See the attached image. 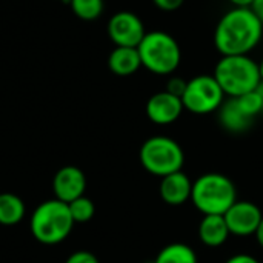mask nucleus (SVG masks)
Here are the masks:
<instances>
[{
  "label": "nucleus",
  "mask_w": 263,
  "mask_h": 263,
  "mask_svg": "<svg viewBox=\"0 0 263 263\" xmlns=\"http://www.w3.org/2000/svg\"><path fill=\"white\" fill-rule=\"evenodd\" d=\"M74 220L68 203L59 199L42 202L29 219V230L34 239L43 245L62 243L72 231Z\"/></svg>",
  "instance_id": "7ed1b4c3"
},
{
  "label": "nucleus",
  "mask_w": 263,
  "mask_h": 263,
  "mask_svg": "<svg viewBox=\"0 0 263 263\" xmlns=\"http://www.w3.org/2000/svg\"><path fill=\"white\" fill-rule=\"evenodd\" d=\"M231 236L223 216H203L199 223V239L210 248L222 247Z\"/></svg>",
  "instance_id": "4468645a"
},
{
  "label": "nucleus",
  "mask_w": 263,
  "mask_h": 263,
  "mask_svg": "<svg viewBox=\"0 0 263 263\" xmlns=\"http://www.w3.org/2000/svg\"><path fill=\"white\" fill-rule=\"evenodd\" d=\"M231 234L248 237L256 234L263 214L260 208L248 200H236L234 205L223 214Z\"/></svg>",
  "instance_id": "1a4fd4ad"
},
{
  "label": "nucleus",
  "mask_w": 263,
  "mask_h": 263,
  "mask_svg": "<svg viewBox=\"0 0 263 263\" xmlns=\"http://www.w3.org/2000/svg\"><path fill=\"white\" fill-rule=\"evenodd\" d=\"M230 2L234 5V8H251L254 0H230Z\"/></svg>",
  "instance_id": "a878e982"
},
{
  "label": "nucleus",
  "mask_w": 263,
  "mask_h": 263,
  "mask_svg": "<svg viewBox=\"0 0 263 263\" xmlns=\"http://www.w3.org/2000/svg\"><path fill=\"white\" fill-rule=\"evenodd\" d=\"M139 159L142 166L153 176L165 177L182 171L185 154L182 146L171 137L154 136L140 146Z\"/></svg>",
  "instance_id": "423d86ee"
},
{
  "label": "nucleus",
  "mask_w": 263,
  "mask_h": 263,
  "mask_svg": "<svg viewBox=\"0 0 263 263\" xmlns=\"http://www.w3.org/2000/svg\"><path fill=\"white\" fill-rule=\"evenodd\" d=\"M69 5L72 12L82 20H96L105 8L103 0H69Z\"/></svg>",
  "instance_id": "a211bd4d"
},
{
  "label": "nucleus",
  "mask_w": 263,
  "mask_h": 263,
  "mask_svg": "<svg viewBox=\"0 0 263 263\" xmlns=\"http://www.w3.org/2000/svg\"><path fill=\"white\" fill-rule=\"evenodd\" d=\"M263 25L251 8H233L219 20L214 45L222 55H248L262 40Z\"/></svg>",
  "instance_id": "f257e3e1"
},
{
  "label": "nucleus",
  "mask_w": 263,
  "mask_h": 263,
  "mask_svg": "<svg viewBox=\"0 0 263 263\" xmlns=\"http://www.w3.org/2000/svg\"><path fill=\"white\" fill-rule=\"evenodd\" d=\"M159 193L162 200L171 206H180L191 200L193 182L183 171L173 173L170 176L162 177Z\"/></svg>",
  "instance_id": "f8f14e48"
},
{
  "label": "nucleus",
  "mask_w": 263,
  "mask_h": 263,
  "mask_svg": "<svg viewBox=\"0 0 263 263\" xmlns=\"http://www.w3.org/2000/svg\"><path fill=\"white\" fill-rule=\"evenodd\" d=\"M142 66L157 76L173 74L182 60L179 42L165 31L146 32L137 46Z\"/></svg>",
  "instance_id": "39448f33"
},
{
  "label": "nucleus",
  "mask_w": 263,
  "mask_h": 263,
  "mask_svg": "<svg viewBox=\"0 0 263 263\" xmlns=\"http://www.w3.org/2000/svg\"><path fill=\"white\" fill-rule=\"evenodd\" d=\"M217 111H219V123L228 133H234V134L245 133L247 129L251 128L254 120L242 111V108L239 106L234 97H228Z\"/></svg>",
  "instance_id": "ddd939ff"
},
{
  "label": "nucleus",
  "mask_w": 263,
  "mask_h": 263,
  "mask_svg": "<svg viewBox=\"0 0 263 263\" xmlns=\"http://www.w3.org/2000/svg\"><path fill=\"white\" fill-rule=\"evenodd\" d=\"M66 2H69V0H66Z\"/></svg>",
  "instance_id": "c756f323"
},
{
  "label": "nucleus",
  "mask_w": 263,
  "mask_h": 263,
  "mask_svg": "<svg viewBox=\"0 0 263 263\" xmlns=\"http://www.w3.org/2000/svg\"><path fill=\"white\" fill-rule=\"evenodd\" d=\"M256 240H257V243L260 245L263 248V217L262 220H260V225H259V228H257V231H256Z\"/></svg>",
  "instance_id": "bb28decb"
},
{
  "label": "nucleus",
  "mask_w": 263,
  "mask_h": 263,
  "mask_svg": "<svg viewBox=\"0 0 263 263\" xmlns=\"http://www.w3.org/2000/svg\"><path fill=\"white\" fill-rule=\"evenodd\" d=\"M52 190L55 199L65 203H71L72 200L85 196L86 176L80 168L74 165H66L55 173L52 179Z\"/></svg>",
  "instance_id": "9d476101"
},
{
  "label": "nucleus",
  "mask_w": 263,
  "mask_h": 263,
  "mask_svg": "<svg viewBox=\"0 0 263 263\" xmlns=\"http://www.w3.org/2000/svg\"><path fill=\"white\" fill-rule=\"evenodd\" d=\"M186 83L188 82L183 80L182 77H173V79L168 80V85H166V89L165 91H168L170 94L177 96V97L182 99V96H183V92L186 89Z\"/></svg>",
  "instance_id": "412c9836"
},
{
  "label": "nucleus",
  "mask_w": 263,
  "mask_h": 263,
  "mask_svg": "<svg viewBox=\"0 0 263 263\" xmlns=\"http://www.w3.org/2000/svg\"><path fill=\"white\" fill-rule=\"evenodd\" d=\"M65 263H100L99 262V259L92 254V253H89V251H76V253H72L68 259H66V262Z\"/></svg>",
  "instance_id": "4be33fe9"
},
{
  "label": "nucleus",
  "mask_w": 263,
  "mask_h": 263,
  "mask_svg": "<svg viewBox=\"0 0 263 263\" xmlns=\"http://www.w3.org/2000/svg\"><path fill=\"white\" fill-rule=\"evenodd\" d=\"M153 263H197V256L190 245L170 243L159 251Z\"/></svg>",
  "instance_id": "f3484780"
},
{
  "label": "nucleus",
  "mask_w": 263,
  "mask_h": 263,
  "mask_svg": "<svg viewBox=\"0 0 263 263\" xmlns=\"http://www.w3.org/2000/svg\"><path fill=\"white\" fill-rule=\"evenodd\" d=\"M259 72H260V79H262V82H263V59H262V62L259 63Z\"/></svg>",
  "instance_id": "c85d7f7f"
},
{
  "label": "nucleus",
  "mask_w": 263,
  "mask_h": 263,
  "mask_svg": "<svg viewBox=\"0 0 263 263\" xmlns=\"http://www.w3.org/2000/svg\"><path fill=\"white\" fill-rule=\"evenodd\" d=\"M239 103V106L242 108V111L250 116L251 119H254L257 114L262 112V99L257 92V89L250 91L247 94H242L239 97H234Z\"/></svg>",
  "instance_id": "aec40b11"
},
{
  "label": "nucleus",
  "mask_w": 263,
  "mask_h": 263,
  "mask_svg": "<svg viewBox=\"0 0 263 263\" xmlns=\"http://www.w3.org/2000/svg\"><path fill=\"white\" fill-rule=\"evenodd\" d=\"M26 208L23 200L11 193H2L0 194V225L3 227H12L22 222L25 217Z\"/></svg>",
  "instance_id": "dca6fc26"
},
{
  "label": "nucleus",
  "mask_w": 263,
  "mask_h": 263,
  "mask_svg": "<svg viewBox=\"0 0 263 263\" xmlns=\"http://www.w3.org/2000/svg\"><path fill=\"white\" fill-rule=\"evenodd\" d=\"M108 66L111 72L116 76H133L142 66L139 49L128 46H116L108 57Z\"/></svg>",
  "instance_id": "2eb2a0df"
},
{
  "label": "nucleus",
  "mask_w": 263,
  "mask_h": 263,
  "mask_svg": "<svg viewBox=\"0 0 263 263\" xmlns=\"http://www.w3.org/2000/svg\"><path fill=\"white\" fill-rule=\"evenodd\" d=\"M251 11L256 14V17L260 20V23L263 25V0H254L251 5Z\"/></svg>",
  "instance_id": "393cba45"
},
{
  "label": "nucleus",
  "mask_w": 263,
  "mask_h": 263,
  "mask_svg": "<svg viewBox=\"0 0 263 263\" xmlns=\"http://www.w3.org/2000/svg\"><path fill=\"white\" fill-rule=\"evenodd\" d=\"M236 200V185L225 174L208 173L193 182L191 202L203 216H223Z\"/></svg>",
  "instance_id": "f03ea898"
},
{
  "label": "nucleus",
  "mask_w": 263,
  "mask_h": 263,
  "mask_svg": "<svg viewBox=\"0 0 263 263\" xmlns=\"http://www.w3.org/2000/svg\"><path fill=\"white\" fill-rule=\"evenodd\" d=\"M182 99L170 94L168 91H160L153 94L146 102V116L156 125H171L183 112Z\"/></svg>",
  "instance_id": "9b49d317"
},
{
  "label": "nucleus",
  "mask_w": 263,
  "mask_h": 263,
  "mask_svg": "<svg viewBox=\"0 0 263 263\" xmlns=\"http://www.w3.org/2000/svg\"><path fill=\"white\" fill-rule=\"evenodd\" d=\"M68 208H69V213H71V217H72L74 223L89 222L94 217V213H96V206H94L92 200L85 197V196H82V197L72 200L71 203H68Z\"/></svg>",
  "instance_id": "6ab92c4d"
},
{
  "label": "nucleus",
  "mask_w": 263,
  "mask_h": 263,
  "mask_svg": "<svg viewBox=\"0 0 263 263\" xmlns=\"http://www.w3.org/2000/svg\"><path fill=\"white\" fill-rule=\"evenodd\" d=\"M225 263H260L256 257L250 256V254H236L233 257H230Z\"/></svg>",
  "instance_id": "b1692460"
},
{
  "label": "nucleus",
  "mask_w": 263,
  "mask_h": 263,
  "mask_svg": "<svg viewBox=\"0 0 263 263\" xmlns=\"http://www.w3.org/2000/svg\"><path fill=\"white\" fill-rule=\"evenodd\" d=\"M256 89H257V92H259V96H260V99H262V112H263V82L259 83V86H257Z\"/></svg>",
  "instance_id": "cd10ccee"
},
{
  "label": "nucleus",
  "mask_w": 263,
  "mask_h": 263,
  "mask_svg": "<svg viewBox=\"0 0 263 263\" xmlns=\"http://www.w3.org/2000/svg\"><path fill=\"white\" fill-rule=\"evenodd\" d=\"M185 0H153V3L162 9V11H166V12H171V11H176L179 9L182 5H183Z\"/></svg>",
  "instance_id": "5701e85b"
},
{
  "label": "nucleus",
  "mask_w": 263,
  "mask_h": 263,
  "mask_svg": "<svg viewBox=\"0 0 263 263\" xmlns=\"http://www.w3.org/2000/svg\"><path fill=\"white\" fill-rule=\"evenodd\" d=\"M213 76L228 97H239L254 91L262 82L259 63L250 55H222Z\"/></svg>",
  "instance_id": "20e7f679"
},
{
  "label": "nucleus",
  "mask_w": 263,
  "mask_h": 263,
  "mask_svg": "<svg viewBox=\"0 0 263 263\" xmlns=\"http://www.w3.org/2000/svg\"><path fill=\"white\" fill-rule=\"evenodd\" d=\"M145 34L142 18L131 11H119L109 18L108 35L116 46L137 48Z\"/></svg>",
  "instance_id": "6e6552de"
},
{
  "label": "nucleus",
  "mask_w": 263,
  "mask_h": 263,
  "mask_svg": "<svg viewBox=\"0 0 263 263\" xmlns=\"http://www.w3.org/2000/svg\"><path fill=\"white\" fill-rule=\"evenodd\" d=\"M225 102V92L214 79V76H197L188 80L186 89L182 96L183 108L193 114L205 116L217 111Z\"/></svg>",
  "instance_id": "0eeeda50"
}]
</instances>
